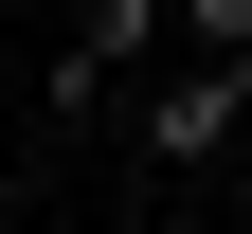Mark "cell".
Returning <instances> with one entry per match:
<instances>
[{
    "instance_id": "cell-1",
    "label": "cell",
    "mask_w": 252,
    "mask_h": 234,
    "mask_svg": "<svg viewBox=\"0 0 252 234\" xmlns=\"http://www.w3.org/2000/svg\"><path fill=\"white\" fill-rule=\"evenodd\" d=\"M252 144V72H216V54H162V72L126 90V162L144 180H198V162Z\"/></svg>"
},
{
    "instance_id": "cell-2",
    "label": "cell",
    "mask_w": 252,
    "mask_h": 234,
    "mask_svg": "<svg viewBox=\"0 0 252 234\" xmlns=\"http://www.w3.org/2000/svg\"><path fill=\"white\" fill-rule=\"evenodd\" d=\"M162 54H180V0H90V36L54 54V126H108Z\"/></svg>"
},
{
    "instance_id": "cell-3",
    "label": "cell",
    "mask_w": 252,
    "mask_h": 234,
    "mask_svg": "<svg viewBox=\"0 0 252 234\" xmlns=\"http://www.w3.org/2000/svg\"><path fill=\"white\" fill-rule=\"evenodd\" d=\"M180 54H216V72H252V0H180Z\"/></svg>"
}]
</instances>
